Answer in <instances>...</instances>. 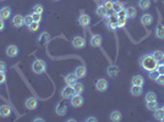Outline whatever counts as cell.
I'll use <instances>...</instances> for the list:
<instances>
[{"mask_svg":"<svg viewBox=\"0 0 164 122\" xmlns=\"http://www.w3.org/2000/svg\"><path fill=\"white\" fill-rule=\"evenodd\" d=\"M140 65L142 66L143 70H146V71L150 72V71L157 68V66H158V61L153 57L152 54H146V55H143V56L141 57V60H140Z\"/></svg>","mask_w":164,"mask_h":122,"instance_id":"6da1fadb","label":"cell"},{"mask_svg":"<svg viewBox=\"0 0 164 122\" xmlns=\"http://www.w3.org/2000/svg\"><path fill=\"white\" fill-rule=\"evenodd\" d=\"M45 68H47V64H45V61H43V60H41V59L34 60L33 64H32V70H33V72L37 73V75L43 73V72L45 71Z\"/></svg>","mask_w":164,"mask_h":122,"instance_id":"7a4b0ae2","label":"cell"},{"mask_svg":"<svg viewBox=\"0 0 164 122\" xmlns=\"http://www.w3.org/2000/svg\"><path fill=\"white\" fill-rule=\"evenodd\" d=\"M94 86H96V89H97L98 92H105V91L108 89L109 83H108L107 79H104V78H99V79L96 82Z\"/></svg>","mask_w":164,"mask_h":122,"instance_id":"3957f363","label":"cell"},{"mask_svg":"<svg viewBox=\"0 0 164 122\" xmlns=\"http://www.w3.org/2000/svg\"><path fill=\"white\" fill-rule=\"evenodd\" d=\"M70 100H71V105L74 106V108H81L82 105H83V98H82L80 94H74L71 98H70Z\"/></svg>","mask_w":164,"mask_h":122,"instance_id":"277c9868","label":"cell"},{"mask_svg":"<svg viewBox=\"0 0 164 122\" xmlns=\"http://www.w3.org/2000/svg\"><path fill=\"white\" fill-rule=\"evenodd\" d=\"M107 73H108L109 77L116 78V77L119 76V73H120V68H119V66H116V65H110V66L107 68Z\"/></svg>","mask_w":164,"mask_h":122,"instance_id":"5b68a950","label":"cell"},{"mask_svg":"<svg viewBox=\"0 0 164 122\" xmlns=\"http://www.w3.org/2000/svg\"><path fill=\"white\" fill-rule=\"evenodd\" d=\"M75 94V92H74V88H72V86H66V87H64L63 89H61V97L64 98V99H70L72 95Z\"/></svg>","mask_w":164,"mask_h":122,"instance_id":"8992f818","label":"cell"},{"mask_svg":"<svg viewBox=\"0 0 164 122\" xmlns=\"http://www.w3.org/2000/svg\"><path fill=\"white\" fill-rule=\"evenodd\" d=\"M25 105H26V108H27L28 110H36L37 106H38V100H37L36 98H33V97L27 98L26 102H25Z\"/></svg>","mask_w":164,"mask_h":122,"instance_id":"52a82bcc","label":"cell"},{"mask_svg":"<svg viewBox=\"0 0 164 122\" xmlns=\"http://www.w3.org/2000/svg\"><path fill=\"white\" fill-rule=\"evenodd\" d=\"M66 111H68V106H66V104L63 103V102H59V103L57 104V106H55V113H57V115L63 116V115L66 114Z\"/></svg>","mask_w":164,"mask_h":122,"instance_id":"ba28073f","label":"cell"},{"mask_svg":"<svg viewBox=\"0 0 164 122\" xmlns=\"http://www.w3.org/2000/svg\"><path fill=\"white\" fill-rule=\"evenodd\" d=\"M72 45L76 49H82V48L86 46V39L83 37H75L72 39Z\"/></svg>","mask_w":164,"mask_h":122,"instance_id":"9c48e42d","label":"cell"},{"mask_svg":"<svg viewBox=\"0 0 164 122\" xmlns=\"http://www.w3.org/2000/svg\"><path fill=\"white\" fill-rule=\"evenodd\" d=\"M102 43H103L102 35H99V34H93V35L91 37V45H92V46L98 48V46L102 45Z\"/></svg>","mask_w":164,"mask_h":122,"instance_id":"30bf717a","label":"cell"},{"mask_svg":"<svg viewBox=\"0 0 164 122\" xmlns=\"http://www.w3.org/2000/svg\"><path fill=\"white\" fill-rule=\"evenodd\" d=\"M12 24H14L16 28H20L21 26H23V24H25V22H23V16L20 15V13L15 15V16L12 17Z\"/></svg>","mask_w":164,"mask_h":122,"instance_id":"8fae6325","label":"cell"},{"mask_svg":"<svg viewBox=\"0 0 164 122\" xmlns=\"http://www.w3.org/2000/svg\"><path fill=\"white\" fill-rule=\"evenodd\" d=\"M17 54H18V46L11 44V45H9V46L6 48V55H7L9 57L17 56Z\"/></svg>","mask_w":164,"mask_h":122,"instance_id":"7c38bea8","label":"cell"},{"mask_svg":"<svg viewBox=\"0 0 164 122\" xmlns=\"http://www.w3.org/2000/svg\"><path fill=\"white\" fill-rule=\"evenodd\" d=\"M152 22H153V17L151 13H143L141 16V23L143 26H150V24H152Z\"/></svg>","mask_w":164,"mask_h":122,"instance_id":"4fadbf2b","label":"cell"},{"mask_svg":"<svg viewBox=\"0 0 164 122\" xmlns=\"http://www.w3.org/2000/svg\"><path fill=\"white\" fill-rule=\"evenodd\" d=\"M10 17H11V9H10L9 6L1 7V10H0V18L7 20V18H10Z\"/></svg>","mask_w":164,"mask_h":122,"instance_id":"5bb4252c","label":"cell"},{"mask_svg":"<svg viewBox=\"0 0 164 122\" xmlns=\"http://www.w3.org/2000/svg\"><path fill=\"white\" fill-rule=\"evenodd\" d=\"M11 115V108L6 104H2L0 106V116L1 117H9Z\"/></svg>","mask_w":164,"mask_h":122,"instance_id":"9a60e30c","label":"cell"},{"mask_svg":"<svg viewBox=\"0 0 164 122\" xmlns=\"http://www.w3.org/2000/svg\"><path fill=\"white\" fill-rule=\"evenodd\" d=\"M79 23H80V26H82V27L88 26L91 23V17L88 15H86V13H81V16L79 17Z\"/></svg>","mask_w":164,"mask_h":122,"instance_id":"2e32d148","label":"cell"},{"mask_svg":"<svg viewBox=\"0 0 164 122\" xmlns=\"http://www.w3.org/2000/svg\"><path fill=\"white\" fill-rule=\"evenodd\" d=\"M107 26H108V28L109 29H116L118 28V17H116V15L111 18H109L108 21H107Z\"/></svg>","mask_w":164,"mask_h":122,"instance_id":"e0dca14e","label":"cell"},{"mask_svg":"<svg viewBox=\"0 0 164 122\" xmlns=\"http://www.w3.org/2000/svg\"><path fill=\"white\" fill-rule=\"evenodd\" d=\"M77 77H76V75L75 73H69L68 76H65V82H66V84H69V86H74L76 82H77Z\"/></svg>","mask_w":164,"mask_h":122,"instance_id":"ac0fdd59","label":"cell"},{"mask_svg":"<svg viewBox=\"0 0 164 122\" xmlns=\"http://www.w3.org/2000/svg\"><path fill=\"white\" fill-rule=\"evenodd\" d=\"M130 92H131V94L134 97H140L142 94V92H143V88H142V86H135V84H132Z\"/></svg>","mask_w":164,"mask_h":122,"instance_id":"d6986e66","label":"cell"},{"mask_svg":"<svg viewBox=\"0 0 164 122\" xmlns=\"http://www.w3.org/2000/svg\"><path fill=\"white\" fill-rule=\"evenodd\" d=\"M96 13H97L99 17H107V16H108V10H107V7H105L104 5H99V6L97 7V10H96Z\"/></svg>","mask_w":164,"mask_h":122,"instance_id":"ffe728a7","label":"cell"},{"mask_svg":"<svg viewBox=\"0 0 164 122\" xmlns=\"http://www.w3.org/2000/svg\"><path fill=\"white\" fill-rule=\"evenodd\" d=\"M74 73L76 75L77 78H83L86 76V73H87V70H86L84 66H79V67H76V70H75Z\"/></svg>","mask_w":164,"mask_h":122,"instance_id":"44dd1931","label":"cell"},{"mask_svg":"<svg viewBox=\"0 0 164 122\" xmlns=\"http://www.w3.org/2000/svg\"><path fill=\"white\" fill-rule=\"evenodd\" d=\"M132 84H135V86H143V83H145V78L141 76V75H136V76H134L132 77Z\"/></svg>","mask_w":164,"mask_h":122,"instance_id":"7402d4cb","label":"cell"},{"mask_svg":"<svg viewBox=\"0 0 164 122\" xmlns=\"http://www.w3.org/2000/svg\"><path fill=\"white\" fill-rule=\"evenodd\" d=\"M121 119H123V115H121V113L118 111V110H115V111H113V113L110 114V120L113 122L121 121Z\"/></svg>","mask_w":164,"mask_h":122,"instance_id":"603a6c76","label":"cell"},{"mask_svg":"<svg viewBox=\"0 0 164 122\" xmlns=\"http://www.w3.org/2000/svg\"><path fill=\"white\" fill-rule=\"evenodd\" d=\"M137 16V10L135 7H127L126 9V17L127 18H135Z\"/></svg>","mask_w":164,"mask_h":122,"instance_id":"cb8c5ba5","label":"cell"},{"mask_svg":"<svg viewBox=\"0 0 164 122\" xmlns=\"http://www.w3.org/2000/svg\"><path fill=\"white\" fill-rule=\"evenodd\" d=\"M147 109L151 110V111H156L157 109H159V104L157 100H153V102H147Z\"/></svg>","mask_w":164,"mask_h":122,"instance_id":"d4e9b609","label":"cell"},{"mask_svg":"<svg viewBox=\"0 0 164 122\" xmlns=\"http://www.w3.org/2000/svg\"><path fill=\"white\" fill-rule=\"evenodd\" d=\"M72 88H74V92L76 93V94H81L82 92L84 91V87H83V84L80 83V82H76L74 86H72Z\"/></svg>","mask_w":164,"mask_h":122,"instance_id":"484cf974","label":"cell"},{"mask_svg":"<svg viewBox=\"0 0 164 122\" xmlns=\"http://www.w3.org/2000/svg\"><path fill=\"white\" fill-rule=\"evenodd\" d=\"M121 9H124V4H123L121 1H119V0H115V1L113 2V11H114V12H118V11H120Z\"/></svg>","mask_w":164,"mask_h":122,"instance_id":"4316f807","label":"cell"},{"mask_svg":"<svg viewBox=\"0 0 164 122\" xmlns=\"http://www.w3.org/2000/svg\"><path fill=\"white\" fill-rule=\"evenodd\" d=\"M139 6H140L141 10H147L151 6V1L150 0H140L139 1Z\"/></svg>","mask_w":164,"mask_h":122,"instance_id":"83f0119b","label":"cell"},{"mask_svg":"<svg viewBox=\"0 0 164 122\" xmlns=\"http://www.w3.org/2000/svg\"><path fill=\"white\" fill-rule=\"evenodd\" d=\"M156 35L159 39H164V26H158L156 28Z\"/></svg>","mask_w":164,"mask_h":122,"instance_id":"f1b7e54d","label":"cell"},{"mask_svg":"<svg viewBox=\"0 0 164 122\" xmlns=\"http://www.w3.org/2000/svg\"><path fill=\"white\" fill-rule=\"evenodd\" d=\"M150 79H152V81H157V78L161 76V73L157 71V68L156 70H152V71H150Z\"/></svg>","mask_w":164,"mask_h":122,"instance_id":"f546056e","label":"cell"},{"mask_svg":"<svg viewBox=\"0 0 164 122\" xmlns=\"http://www.w3.org/2000/svg\"><path fill=\"white\" fill-rule=\"evenodd\" d=\"M145 99H146V102H153V100H157V95H156L154 92H148L146 94Z\"/></svg>","mask_w":164,"mask_h":122,"instance_id":"4dcf8cb0","label":"cell"},{"mask_svg":"<svg viewBox=\"0 0 164 122\" xmlns=\"http://www.w3.org/2000/svg\"><path fill=\"white\" fill-rule=\"evenodd\" d=\"M164 117V113L163 110L159 108V109H157L156 111H154V119L156 120H158V121H162V119Z\"/></svg>","mask_w":164,"mask_h":122,"instance_id":"1f68e13d","label":"cell"},{"mask_svg":"<svg viewBox=\"0 0 164 122\" xmlns=\"http://www.w3.org/2000/svg\"><path fill=\"white\" fill-rule=\"evenodd\" d=\"M49 40V34L48 33H42L41 35H39V38H38V43H47Z\"/></svg>","mask_w":164,"mask_h":122,"instance_id":"d6a6232c","label":"cell"},{"mask_svg":"<svg viewBox=\"0 0 164 122\" xmlns=\"http://www.w3.org/2000/svg\"><path fill=\"white\" fill-rule=\"evenodd\" d=\"M28 28H29V31L31 32H37L38 29H39V22H32L29 26H28Z\"/></svg>","mask_w":164,"mask_h":122,"instance_id":"836d02e7","label":"cell"},{"mask_svg":"<svg viewBox=\"0 0 164 122\" xmlns=\"http://www.w3.org/2000/svg\"><path fill=\"white\" fill-rule=\"evenodd\" d=\"M43 11H44L43 5H41V4H36V5L33 6V12H37V13H43Z\"/></svg>","mask_w":164,"mask_h":122,"instance_id":"e575fe53","label":"cell"},{"mask_svg":"<svg viewBox=\"0 0 164 122\" xmlns=\"http://www.w3.org/2000/svg\"><path fill=\"white\" fill-rule=\"evenodd\" d=\"M153 57L159 62L161 61V59H162V56H163V51H161V50H156V51H153Z\"/></svg>","mask_w":164,"mask_h":122,"instance_id":"d590c367","label":"cell"},{"mask_svg":"<svg viewBox=\"0 0 164 122\" xmlns=\"http://www.w3.org/2000/svg\"><path fill=\"white\" fill-rule=\"evenodd\" d=\"M115 13H116V17L118 18H127L126 17V9H121L120 11H118Z\"/></svg>","mask_w":164,"mask_h":122,"instance_id":"8d00e7d4","label":"cell"},{"mask_svg":"<svg viewBox=\"0 0 164 122\" xmlns=\"http://www.w3.org/2000/svg\"><path fill=\"white\" fill-rule=\"evenodd\" d=\"M32 18H33L34 22H39V23H41V21H42V13L33 12V13H32Z\"/></svg>","mask_w":164,"mask_h":122,"instance_id":"74e56055","label":"cell"},{"mask_svg":"<svg viewBox=\"0 0 164 122\" xmlns=\"http://www.w3.org/2000/svg\"><path fill=\"white\" fill-rule=\"evenodd\" d=\"M23 22H25V24H27V26H29L32 22H33V18H32V15H27V16H25L23 17Z\"/></svg>","mask_w":164,"mask_h":122,"instance_id":"f35d334b","label":"cell"},{"mask_svg":"<svg viewBox=\"0 0 164 122\" xmlns=\"http://www.w3.org/2000/svg\"><path fill=\"white\" fill-rule=\"evenodd\" d=\"M113 2L114 1H111V0H105L103 5L107 7V10H113Z\"/></svg>","mask_w":164,"mask_h":122,"instance_id":"ab89813d","label":"cell"},{"mask_svg":"<svg viewBox=\"0 0 164 122\" xmlns=\"http://www.w3.org/2000/svg\"><path fill=\"white\" fill-rule=\"evenodd\" d=\"M126 24V18H118V28H121Z\"/></svg>","mask_w":164,"mask_h":122,"instance_id":"60d3db41","label":"cell"},{"mask_svg":"<svg viewBox=\"0 0 164 122\" xmlns=\"http://www.w3.org/2000/svg\"><path fill=\"white\" fill-rule=\"evenodd\" d=\"M157 71L161 73V75H164V64H158V66H157Z\"/></svg>","mask_w":164,"mask_h":122,"instance_id":"b9f144b4","label":"cell"},{"mask_svg":"<svg viewBox=\"0 0 164 122\" xmlns=\"http://www.w3.org/2000/svg\"><path fill=\"white\" fill-rule=\"evenodd\" d=\"M158 84H161V86H164V75H161L158 78H157V81H156Z\"/></svg>","mask_w":164,"mask_h":122,"instance_id":"7bdbcfd3","label":"cell"},{"mask_svg":"<svg viewBox=\"0 0 164 122\" xmlns=\"http://www.w3.org/2000/svg\"><path fill=\"white\" fill-rule=\"evenodd\" d=\"M0 72H6V64L4 61H0Z\"/></svg>","mask_w":164,"mask_h":122,"instance_id":"ee69618b","label":"cell"},{"mask_svg":"<svg viewBox=\"0 0 164 122\" xmlns=\"http://www.w3.org/2000/svg\"><path fill=\"white\" fill-rule=\"evenodd\" d=\"M6 81V75L5 72H0V83H5Z\"/></svg>","mask_w":164,"mask_h":122,"instance_id":"f6af8a7d","label":"cell"},{"mask_svg":"<svg viewBox=\"0 0 164 122\" xmlns=\"http://www.w3.org/2000/svg\"><path fill=\"white\" fill-rule=\"evenodd\" d=\"M4 21H5V20L0 18V32L4 31V28H5V22H4Z\"/></svg>","mask_w":164,"mask_h":122,"instance_id":"bcb514c9","label":"cell"},{"mask_svg":"<svg viewBox=\"0 0 164 122\" xmlns=\"http://www.w3.org/2000/svg\"><path fill=\"white\" fill-rule=\"evenodd\" d=\"M86 121L87 122H97L98 120H97L96 117H87V119H86Z\"/></svg>","mask_w":164,"mask_h":122,"instance_id":"7dc6e473","label":"cell"},{"mask_svg":"<svg viewBox=\"0 0 164 122\" xmlns=\"http://www.w3.org/2000/svg\"><path fill=\"white\" fill-rule=\"evenodd\" d=\"M33 121H44V120H43V119H41V117H37V119H34Z\"/></svg>","mask_w":164,"mask_h":122,"instance_id":"c3c4849f","label":"cell"},{"mask_svg":"<svg viewBox=\"0 0 164 122\" xmlns=\"http://www.w3.org/2000/svg\"><path fill=\"white\" fill-rule=\"evenodd\" d=\"M159 62H162V64H164V53H163V56H162V59H161V61Z\"/></svg>","mask_w":164,"mask_h":122,"instance_id":"681fc988","label":"cell"},{"mask_svg":"<svg viewBox=\"0 0 164 122\" xmlns=\"http://www.w3.org/2000/svg\"><path fill=\"white\" fill-rule=\"evenodd\" d=\"M98 1H105V0H98Z\"/></svg>","mask_w":164,"mask_h":122,"instance_id":"f907efd6","label":"cell"},{"mask_svg":"<svg viewBox=\"0 0 164 122\" xmlns=\"http://www.w3.org/2000/svg\"><path fill=\"white\" fill-rule=\"evenodd\" d=\"M53 1H60V0H53Z\"/></svg>","mask_w":164,"mask_h":122,"instance_id":"816d5d0a","label":"cell"},{"mask_svg":"<svg viewBox=\"0 0 164 122\" xmlns=\"http://www.w3.org/2000/svg\"><path fill=\"white\" fill-rule=\"evenodd\" d=\"M162 110H163V113H164V106H163V108H162Z\"/></svg>","mask_w":164,"mask_h":122,"instance_id":"f5cc1de1","label":"cell"},{"mask_svg":"<svg viewBox=\"0 0 164 122\" xmlns=\"http://www.w3.org/2000/svg\"><path fill=\"white\" fill-rule=\"evenodd\" d=\"M162 121H163V122H164V117H163V119H162Z\"/></svg>","mask_w":164,"mask_h":122,"instance_id":"db71d44e","label":"cell"},{"mask_svg":"<svg viewBox=\"0 0 164 122\" xmlns=\"http://www.w3.org/2000/svg\"><path fill=\"white\" fill-rule=\"evenodd\" d=\"M0 1H4V0H0Z\"/></svg>","mask_w":164,"mask_h":122,"instance_id":"11a10c76","label":"cell"}]
</instances>
